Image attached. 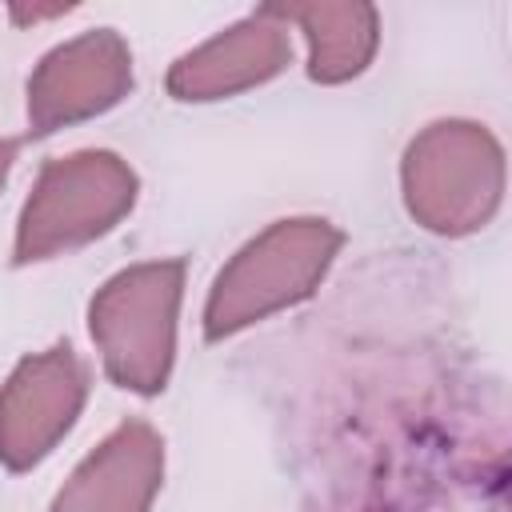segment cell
Listing matches in <instances>:
<instances>
[{
	"instance_id": "obj_8",
	"label": "cell",
	"mask_w": 512,
	"mask_h": 512,
	"mask_svg": "<svg viewBox=\"0 0 512 512\" xmlns=\"http://www.w3.org/2000/svg\"><path fill=\"white\" fill-rule=\"evenodd\" d=\"M160 480V432L148 420H124L72 468L48 512H148Z\"/></svg>"
},
{
	"instance_id": "obj_9",
	"label": "cell",
	"mask_w": 512,
	"mask_h": 512,
	"mask_svg": "<svg viewBox=\"0 0 512 512\" xmlns=\"http://www.w3.org/2000/svg\"><path fill=\"white\" fill-rule=\"evenodd\" d=\"M284 24H296L308 40V76L316 84H344L360 76L380 44V12L364 0H308L276 4Z\"/></svg>"
},
{
	"instance_id": "obj_1",
	"label": "cell",
	"mask_w": 512,
	"mask_h": 512,
	"mask_svg": "<svg viewBox=\"0 0 512 512\" xmlns=\"http://www.w3.org/2000/svg\"><path fill=\"white\" fill-rule=\"evenodd\" d=\"M344 232L324 216H288L256 232L216 272L204 300V340L220 344L300 300H308L336 252Z\"/></svg>"
},
{
	"instance_id": "obj_10",
	"label": "cell",
	"mask_w": 512,
	"mask_h": 512,
	"mask_svg": "<svg viewBox=\"0 0 512 512\" xmlns=\"http://www.w3.org/2000/svg\"><path fill=\"white\" fill-rule=\"evenodd\" d=\"M16 152H20V140L0 136V188L8 184V172H12V164H16Z\"/></svg>"
},
{
	"instance_id": "obj_7",
	"label": "cell",
	"mask_w": 512,
	"mask_h": 512,
	"mask_svg": "<svg viewBox=\"0 0 512 512\" xmlns=\"http://www.w3.org/2000/svg\"><path fill=\"white\" fill-rule=\"evenodd\" d=\"M292 64V36L276 4H260L244 20L220 28L212 40L196 44L184 52L168 76L164 88L172 100L184 104H208V100H228L248 88L268 84Z\"/></svg>"
},
{
	"instance_id": "obj_2",
	"label": "cell",
	"mask_w": 512,
	"mask_h": 512,
	"mask_svg": "<svg viewBox=\"0 0 512 512\" xmlns=\"http://www.w3.org/2000/svg\"><path fill=\"white\" fill-rule=\"evenodd\" d=\"M408 216L436 236L480 232L504 200V148L476 120H432L400 160Z\"/></svg>"
},
{
	"instance_id": "obj_4",
	"label": "cell",
	"mask_w": 512,
	"mask_h": 512,
	"mask_svg": "<svg viewBox=\"0 0 512 512\" xmlns=\"http://www.w3.org/2000/svg\"><path fill=\"white\" fill-rule=\"evenodd\" d=\"M140 196V176L132 164L108 148H80L52 156L16 220L12 264L52 260L60 252L84 248L108 236Z\"/></svg>"
},
{
	"instance_id": "obj_6",
	"label": "cell",
	"mask_w": 512,
	"mask_h": 512,
	"mask_svg": "<svg viewBox=\"0 0 512 512\" xmlns=\"http://www.w3.org/2000/svg\"><path fill=\"white\" fill-rule=\"evenodd\" d=\"M88 400V368L68 340L24 356L0 384V464L36 468L76 424Z\"/></svg>"
},
{
	"instance_id": "obj_5",
	"label": "cell",
	"mask_w": 512,
	"mask_h": 512,
	"mask_svg": "<svg viewBox=\"0 0 512 512\" xmlns=\"http://www.w3.org/2000/svg\"><path fill=\"white\" fill-rule=\"evenodd\" d=\"M132 48L116 28H88L52 52L28 76V132L52 136L104 116L132 92Z\"/></svg>"
},
{
	"instance_id": "obj_3",
	"label": "cell",
	"mask_w": 512,
	"mask_h": 512,
	"mask_svg": "<svg viewBox=\"0 0 512 512\" xmlns=\"http://www.w3.org/2000/svg\"><path fill=\"white\" fill-rule=\"evenodd\" d=\"M184 260H144L104 280L88 304V332L112 384L156 396L176 364Z\"/></svg>"
}]
</instances>
